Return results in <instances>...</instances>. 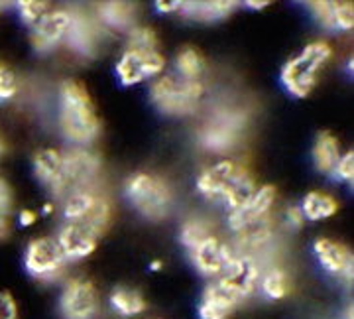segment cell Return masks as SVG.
<instances>
[{
    "instance_id": "obj_1",
    "label": "cell",
    "mask_w": 354,
    "mask_h": 319,
    "mask_svg": "<svg viewBox=\"0 0 354 319\" xmlns=\"http://www.w3.org/2000/svg\"><path fill=\"white\" fill-rule=\"evenodd\" d=\"M57 125L65 140L73 146H87L101 134V118L87 85L77 79H65L59 85Z\"/></svg>"
},
{
    "instance_id": "obj_2",
    "label": "cell",
    "mask_w": 354,
    "mask_h": 319,
    "mask_svg": "<svg viewBox=\"0 0 354 319\" xmlns=\"http://www.w3.org/2000/svg\"><path fill=\"white\" fill-rule=\"evenodd\" d=\"M330 57H333V46L327 39L309 42L295 57L283 64L279 73L281 85L295 99L309 97L315 89L321 69L329 64Z\"/></svg>"
},
{
    "instance_id": "obj_3",
    "label": "cell",
    "mask_w": 354,
    "mask_h": 319,
    "mask_svg": "<svg viewBox=\"0 0 354 319\" xmlns=\"http://www.w3.org/2000/svg\"><path fill=\"white\" fill-rule=\"evenodd\" d=\"M124 195L130 205L148 221H162L174 209V190L164 178L150 172H136L124 181Z\"/></svg>"
},
{
    "instance_id": "obj_4",
    "label": "cell",
    "mask_w": 354,
    "mask_h": 319,
    "mask_svg": "<svg viewBox=\"0 0 354 319\" xmlns=\"http://www.w3.org/2000/svg\"><path fill=\"white\" fill-rule=\"evenodd\" d=\"M205 97L203 81H187L176 73L156 77L150 87V101L165 116L193 115Z\"/></svg>"
},
{
    "instance_id": "obj_5",
    "label": "cell",
    "mask_w": 354,
    "mask_h": 319,
    "mask_svg": "<svg viewBox=\"0 0 354 319\" xmlns=\"http://www.w3.org/2000/svg\"><path fill=\"white\" fill-rule=\"evenodd\" d=\"M62 213L67 223L83 225L101 237L113 223V205L93 190H79L64 197Z\"/></svg>"
},
{
    "instance_id": "obj_6",
    "label": "cell",
    "mask_w": 354,
    "mask_h": 319,
    "mask_svg": "<svg viewBox=\"0 0 354 319\" xmlns=\"http://www.w3.org/2000/svg\"><path fill=\"white\" fill-rule=\"evenodd\" d=\"M165 69V57L160 50H127L114 65V73L122 87H134L146 79L160 77Z\"/></svg>"
},
{
    "instance_id": "obj_7",
    "label": "cell",
    "mask_w": 354,
    "mask_h": 319,
    "mask_svg": "<svg viewBox=\"0 0 354 319\" xmlns=\"http://www.w3.org/2000/svg\"><path fill=\"white\" fill-rule=\"evenodd\" d=\"M101 172V158L93 150L75 146L64 152V178H62V197L79 190H91V183Z\"/></svg>"
},
{
    "instance_id": "obj_8",
    "label": "cell",
    "mask_w": 354,
    "mask_h": 319,
    "mask_svg": "<svg viewBox=\"0 0 354 319\" xmlns=\"http://www.w3.org/2000/svg\"><path fill=\"white\" fill-rule=\"evenodd\" d=\"M101 307V298L95 282L71 278L65 282L59 295V313L64 319H95Z\"/></svg>"
},
{
    "instance_id": "obj_9",
    "label": "cell",
    "mask_w": 354,
    "mask_h": 319,
    "mask_svg": "<svg viewBox=\"0 0 354 319\" xmlns=\"http://www.w3.org/2000/svg\"><path fill=\"white\" fill-rule=\"evenodd\" d=\"M65 264L67 260L55 237H38L26 246L24 268L38 280H51L65 268Z\"/></svg>"
},
{
    "instance_id": "obj_10",
    "label": "cell",
    "mask_w": 354,
    "mask_h": 319,
    "mask_svg": "<svg viewBox=\"0 0 354 319\" xmlns=\"http://www.w3.org/2000/svg\"><path fill=\"white\" fill-rule=\"evenodd\" d=\"M260 276H262L260 266L254 260V256L234 253V256L228 260V264L221 272L216 282L227 290L228 294H232L239 302H242L256 292V288L260 284Z\"/></svg>"
},
{
    "instance_id": "obj_11",
    "label": "cell",
    "mask_w": 354,
    "mask_h": 319,
    "mask_svg": "<svg viewBox=\"0 0 354 319\" xmlns=\"http://www.w3.org/2000/svg\"><path fill=\"white\" fill-rule=\"evenodd\" d=\"M73 22V12L69 10H50L38 24L32 28L30 44L36 53H50L59 44H64Z\"/></svg>"
},
{
    "instance_id": "obj_12",
    "label": "cell",
    "mask_w": 354,
    "mask_h": 319,
    "mask_svg": "<svg viewBox=\"0 0 354 319\" xmlns=\"http://www.w3.org/2000/svg\"><path fill=\"white\" fill-rule=\"evenodd\" d=\"M189 253L191 262L201 276L218 278L228 264V260L234 256V248L223 243L215 235H209L197 246H193Z\"/></svg>"
},
{
    "instance_id": "obj_13",
    "label": "cell",
    "mask_w": 354,
    "mask_h": 319,
    "mask_svg": "<svg viewBox=\"0 0 354 319\" xmlns=\"http://www.w3.org/2000/svg\"><path fill=\"white\" fill-rule=\"evenodd\" d=\"M276 195H278V190L272 185V183H266V185H260L254 195L248 199V203H244L239 209L230 211L227 223L228 229L232 233H239L244 227H248L250 223H256L260 219L270 217V211L276 203Z\"/></svg>"
},
{
    "instance_id": "obj_14",
    "label": "cell",
    "mask_w": 354,
    "mask_h": 319,
    "mask_svg": "<svg viewBox=\"0 0 354 319\" xmlns=\"http://www.w3.org/2000/svg\"><path fill=\"white\" fill-rule=\"evenodd\" d=\"M313 250L321 268L327 274L339 276L342 280H353V253L346 244L323 237L313 243Z\"/></svg>"
},
{
    "instance_id": "obj_15",
    "label": "cell",
    "mask_w": 354,
    "mask_h": 319,
    "mask_svg": "<svg viewBox=\"0 0 354 319\" xmlns=\"http://www.w3.org/2000/svg\"><path fill=\"white\" fill-rule=\"evenodd\" d=\"M55 241L62 246L65 260H81V258H87L97 250L99 237L83 225L65 223L59 230V235L55 237Z\"/></svg>"
},
{
    "instance_id": "obj_16",
    "label": "cell",
    "mask_w": 354,
    "mask_h": 319,
    "mask_svg": "<svg viewBox=\"0 0 354 319\" xmlns=\"http://www.w3.org/2000/svg\"><path fill=\"white\" fill-rule=\"evenodd\" d=\"M307 8L313 14L317 24L325 30L348 32L354 28V8L351 2L313 0V2H307Z\"/></svg>"
},
{
    "instance_id": "obj_17",
    "label": "cell",
    "mask_w": 354,
    "mask_h": 319,
    "mask_svg": "<svg viewBox=\"0 0 354 319\" xmlns=\"http://www.w3.org/2000/svg\"><path fill=\"white\" fill-rule=\"evenodd\" d=\"M236 170H239V162L234 160H221L213 166L205 167L197 176V192L209 201H221Z\"/></svg>"
},
{
    "instance_id": "obj_18",
    "label": "cell",
    "mask_w": 354,
    "mask_h": 319,
    "mask_svg": "<svg viewBox=\"0 0 354 319\" xmlns=\"http://www.w3.org/2000/svg\"><path fill=\"white\" fill-rule=\"evenodd\" d=\"M241 140V122L232 116H218L211 125H207L201 134L203 146L215 154L232 150Z\"/></svg>"
},
{
    "instance_id": "obj_19",
    "label": "cell",
    "mask_w": 354,
    "mask_h": 319,
    "mask_svg": "<svg viewBox=\"0 0 354 319\" xmlns=\"http://www.w3.org/2000/svg\"><path fill=\"white\" fill-rule=\"evenodd\" d=\"M34 176L41 185H46L53 195L62 197V178H64V152L55 148H41L32 160Z\"/></svg>"
},
{
    "instance_id": "obj_20",
    "label": "cell",
    "mask_w": 354,
    "mask_h": 319,
    "mask_svg": "<svg viewBox=\"0 0 354 319\" xmlns=\"http://www.w3.org/2000/svg\"><path fill=\"white\" fill-rule=\"evenodd\" d=\"M239 304L241 302L232 294H228L218 282H211L203 290L197 306V316L199 319H228L234 313Z\"/></svg>"
},
{
    "instance_id": "obj_21",
    "label": "cell",
    "mask_w": 354,
    "mask_h": 319,
    "mask_svg": "<svg viewBox=\"0 0 354 319\" xmlns=\"http://www.w3.org/2000/svg\"><path fill=\"white\" fill-rule=\"evenodd\" d=\"M236 2L230 0H209V2H181L179 6V16L201 22V24H211V22H221L228 18L236 10Z\"/></svg>"
},
{
    "instance_id": "obj_22",
    "label": "cell",
    "mask_w": 354,
    "mask_h": 319,
    "mask_svg": "<svg viewBox=\"0 0 354 319\" xmlns=\"http://www.w3.org/2000/svg\"><path fill=\"white\" fill-rule=\"evenodd\" d=\"M311 158H313V166H315L319 174L330 176L333 167L341 158V142H339V138L329 130H321L315 136V142H313Z\"/></svg>"
},
{
    "instance_id": "obj_23",
    "label": "cell",
    "mask_w": 354,
    "mask_h": 319,
    "mask_svg": "<svg viewBox=\"0 0 354 319\" xmlns=\"http://www.w3.org/2000/svg\"><path fill=\"white\" fill-rule=\"evenodd\" d=\"M256 190H258V185H256V178H254L252 172L246 166L239 164V170H236L234 178L223 193L221 201L227 205L228 211H234L244 203H248V199L252 197Z\"/></svg>"
},
{
    "instance_id": "obj_24",
    "label": "cell",
    "mask_w": 354,
    "mask_h": 319,
    "mask_svg": "<svg viewBox=\"0 0 354 319\" xmlns=\"http://www.w3.org/2000/svg\"><path fill=\"white\" fill-rule=\"evenodd\" d=\"M234 235H236V246L241 248V255L250 256V250H260L266 244H270L274 237V219L272 215L260 219Z\"/></svg>"
},
{
    "instance_id": "obj_25",
    "label": "cell",
    "mask_w": 354,
    "mask_h": 319,
    "mask_svg": "<svg viewBox=\"0 0 354 319\" xmlns=\"http://www.w3.org/2000/svg\"><path fill=\"white\" fill-rule=\"evenodd\" d=\"M176 75L187 81H201L207 73V60L195 46H183L176 55Z\"/></svg>"
},
{
    "instance_id": "obj_26",
    "label": "cell",
    "mask_w": 354,
    "mask_h": 319,
    "mask_svg": "<svg viewBox=\"0 0 354 319\" xmlns=\"http://www.w3.org/2000/svg\"><path fill=\"white\" fill-rule=\"evenodd\" d=\"M99 20L102 26H109L113 30H132L136 26V10L132 4L127 2H104L99 6Z\"/></svg>"
},
{
    "instance_id": "obj_27",
    "label": "cell",
    "mask_w": 354,
    "mask_h": 319,
    "mask_svg": "<svg viewBox=\"0 0 354 319\" xmlns=\"http://www.w3.org/2000/svg\"><path fill=\"white\" fill-rule=\"evenodd\" d=\"M304 211L305 221H325L337 215L339 211V201L330 193L313 190L304 197V203L299 205Z\"/></svg>"
},
{
    "instance_id": "obj_28",
    "label": "cell",
    "mask_w": 354,
    "mask_h": 319,
    "mask_svg": "<svg viewBox=\"0 0 354 319\" xmlns=\"http://www.w3.org/2000/svg\"><path fill=\"white\" fill-rule=\"evenodd\" d=\"M109 302H111V307H113L114 311L118 316H122V318H136V316L146 311V300H144V295L140 294L138 290L127 288V286L114 288L113 292H111Z\"/></svg>"
},
{
    "instance_id": "obj_29",
    "label": "cell",
    "mask_w": 354,
    "mask_h": 319,
    "mask_svg": "<svg viewBox=\"0 0 354 319\" xmlns=\"http://www.w3.org/2000/svg\"><path fill=\"white\" fill-rule=\"evenodd\" d=\"M258 288L262 290V294L272 300V302H279L286 295L290 294V278L286 274V270L272 268L266 272L264 276H260V284Z\"/></svg>"
},
{
    "instance_id": "obj_30",
    "label": "cell",
    "mask_w": 354,
    "mask_h": 319,
    "mask_svg": "<svg viewBox=\"0 0 354 319\" xmlns=\"http://www.w3.org/2000/svg\"><path fill=\"white\" fill-rule=\"evenodd\" d=\"M160 38L158 32L152 26H140L136 24L132 30H128L127 50H158Z\"/></svg>"
},
{
    "instance_id": "obj_31",
    "label": "cell",
    "mask_w": 354,
    "mask_h": 319,
    "mask_svg": "<svg viewBox=\"0 0 354 319\" xmlns=\"http://www.w3.org/2000/svg\"><path fill=\"white\" fill-rule=\"evenodd\" d=\"M209 235H213V233L209 230L207 221H203V219L199 217H191L181 225L179 241H181V244H183L185 248H189L191 250L193 246H197V244L201 243L203 239H207Z\"/></svg>"
},
{
    "instance_id": "obj_32",
    "label": "cell",
    "mask_w": 354,
    "mask_h": 319,
    "mask_svg": "<svg viewBox=\"0 0 354 319\" xmlns=\"http://www.w3.org/2000/svg\"><path fill=\"white\" fill-rule=\"evenodd\" d=\"M48 6H50V4L44 2V0H22V2H18L20 20H22L26 26L34 28L46 14L50 12Z\"/></svg>"
},
{
    "instance_id": "obj_33",
    "label": "cell",
    "mask_w": 354,
    "mask_h": 319,
    "mask_svg": "<svg viewBox=\"0 0 354 319\" xmlns=\"http://www.w3.org/2000/svg\"><path fill=\"white\" fill-rule=\"evenodd\" d=\"M18 93V77L10 65L0 62V102L10 101Z\"/></svg>"
},
{
    "instance_id": "obj_34",
    "label": "cell",
    "mask_w": 354,
    "mask_h": 319,
    "mask_svg": "<svg viewBox=\"0 0 354 319\" xmlns=\"http://www.w3.org/2000/svg\"><path fill=\"white\" fill-rule=\"evenodd\" d=\"M335 179H339L342 183H353L354 179V152H344L341 154L339 162L333 167V174H330Z\"/></svg>"
},
{
    "instance_id": "obj_35",
    "label": "cell",
    "mask_w": 354,
    "mask_h": 319,
    "mask_svg": "<svg viewBox=\"0 0 354 319\" xmlns=\"http://www.w3.org/2000/svg\"><path fill=\"white\" fill-rule=\"evenodd\" d=\"M281 217H283V225H286L288 229L299 230L304 227L305 217L299 205H290V207H286V211H283Z\"/></svg>"
},
{
    "instance_id": "obj_36",
    "label": "cell",
    "mask_w": 354,
    "mask_h": 319,
    "mask_svg": "<svg viewBox=\"0 0 354 319\" xmlns=\"http://www.w3.org/2000/svg\"><path fill=\"white\" fill-rule=\"evenodd\" d=\"M0 319H18V306L10 292H0Z\"/></svg>"
},
{
    "instance_id": "obj_37",
    "label": "cell",
    "mask_w": 354,
    "mask_h": 319,
    "mask_svg": "<svg viewBox=\"0 0 354 319\" xmlns=\"http://www.w3.org/2000/svg\"><path fill=\"white\" fill-rule=\"evenodd\" d=\"M12 207V190L6 179L0 178V217H6Z\"/></svg>"
},
{
    "instance_id": "obj_38",
    "label": "cell",
    "mask_w": 354,
    "mask_h": 319,
    "mask_svg": "<svg viewBox=\"0 0 354 319\" xmlns=\"http://www.w3.org/2000/svg\"><path fill=\"white\" fill-rule=\"evenodd\" d=\"M179 6H181V2H177V0H158L156 2V10L160 14H177Z\"/></svg>"
},
{
    "instance_id": "obj_39",
    "label": "cell",
    "mask_w": 354,
    "mask_h": 319,
    "mask_svg": "<svg viewBox=\"0 0 354 319\" xmlns=\"http://www.w3.org/2000/svg\"><path fill=\"white\" fill-rule=\"evenodd\" d=\"M36 221H38V213H36V211H32V209H22V211H20V215H18V223H20V227H32Z\"/></svg>"
},
{
    "instance_id": "obj_40",
    "label": "cell",
    "mask_w": 354,
    "mask_h": 319,
    "mask_svg": "<svg viewBox=\"0 0 354 319\" xmlns=\"http://www.w3.org/2000/svg\"><path fill=\"white\" fill-rule=\"evenodd\" d=\"M270 4H272L270 0H248V2H244V6L250 10H264Z\"/></svg>"
},
{
    "instance_id": "obj_41",
    "label": "cell",
    "mask_w": 354,
    "mask_h": 319,
    "mask_svg": "<svg viewBox=\"0 0 354 319\" xmlns=\"http://www.w3.org/2000/svg\"><path fill=\"white\" fill-rule=\"evenodd\" d=\"M8 233V217H0V239Z\"/></svg>"
},
{
    "instance_id": "obj_42",
    "label": "cell",
    "mask_w": 354,
    "mask_h": 319,
    "mask_svg": "<svg viewBox=\"0 0 354 319\" xmlns=\"http://www.w3.org/2000/svg\"><path fill=\"white\" fill-rule=\"evenodd\" d=\"M164 268V262L162 260H152V264H150V270H153V272H158V270Z\"/></svg>"
},
{
    "instance_id": "obj_43",
    "label": "cell",
    "mask_w": 354,
    "mask_h": 319,
    "mask_svg": "<svg viewBox=\"0 0 354 319\" xmlns=\"http://www.w3.org/2000/svg\"><path fill=\"white\" fill-rule=\"evenodd\" d=\"M41 213H44V215H50V213H53V203H46V205H44Z\"/></svg>"
},
{
    "instance_id": "obj_44",
    "label": "cell",
    "mask_w": 354,
    "mask_h": 319,
    "mask_svg": "<svg viewBox=\"0 0 354 319\" xmlns=\"http://www.w3.org/2000/svg\"><path fill=\"white\" fill-rule=\"evenodd\" d=\"M4 152H6V144H4L2 136H0V156H4Z\"/></svg>"
},
{
    "instance_id": "obj_45",
    "label": "cell",
    "mask_w": 354,
    "mask_h": 319,
    "mask_svg": "<svg viewBox=\"0 0 354 319\" xmlns=\"http://www.w3.org/2000/svg\"><path fill=\"white\" fill-rule=\"evenodd\" d=\"M0 8H2V4H0Z\"/></svg>"
}]
</instances>
